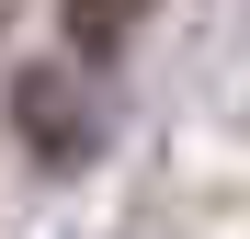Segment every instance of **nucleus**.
Returning <instances> with one entry per match:
<instances>
[{"instance_id":"nucleus-1","label":"nucleus","mask_w":250,"mask_h":239,"mask_svg":"<svg viewBox=\"0 0 250 239\" xmlns=\"http://www.w3.org/2000/svg\"><path fill=\"white\" fill-rule=\"evenodd\" d=\"M23 137L46 159H80V148H91V114L68 103V80H23Z\"/></svg>"},{"instance_id":"nucleus-2","label":"nucleus","mask_w":250,"mask_h":239,"mask_svg":"<svg viewBox=\"0 0 250 239\" xmlns=\"http://www.w3.org/2000/svg\"><path fill=\"white\" fill-rule=\"evenodd\" d=\"M137 12H148V0H57V23H68L80 57H114L125 34H137Z\"/></svg>"}]
</instances>
